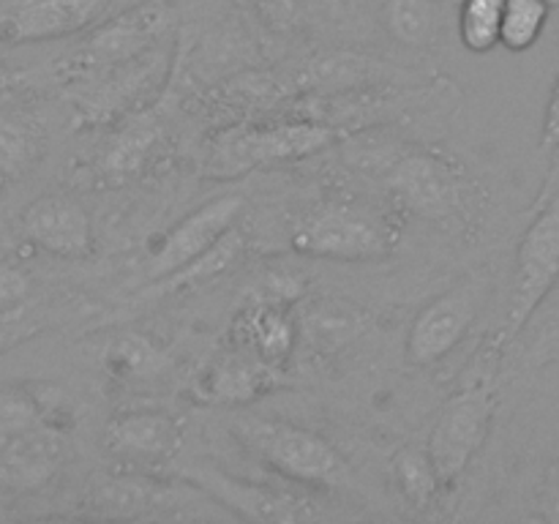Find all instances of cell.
Instances as JSON below:
<instances>
[{
  "mask_svg": "<svg viewBox=\"0 0 559 524\" xmlns=\"http://www.w3.org/2000/svg\"><path fill=\"white\" fill-rule=\"evenodd\" d=\"M478 366L480 374L478 371L467 374L459 393H453L445 407L440 409V418L431 429L429 448H426L445 489H451L462 478L475 453L484 448L491 431V420L500 407L497 388L491 385V371L497 369V364L484 369V355H480Z\"/></svg>",
  "mask_w": 559,
  "mask_h": 524,
  "instance_id": "1",
  "label": "cell"
},
{
  "mask_svg": "<svg viewBox=\"0 0 559 524\" xmlns=\"http://www.w3.org/2000/svg\"><path fill=\"white\" fill-rule=\"evenodd\" d=\"M235 431L273 473L293 484L325 489L347 484L344 456L317 431L287 420H243Z\"/></svg>",
  "mask_w": 559,
  "mask_h": 524,
  "instance_id": "2",
  "label": "cell"
},
{
  "mask_svg": "<svg viewBox=\"0 0 559 524\" xmlns=\"http://www.w3.org/2000/svg\"><path fill=\"white\" fill-rule=\"evenodd\" d=\"M336 131L320 123H282L224 131L207 153V178H240L257 167L311 156L328 147Z\"/></svg>",
  "mask_w": 559,
  "mask_h": 524,
  "instance_id": "3",
  "label": "cell"
},
{
  "mask_svg": "<svg viewBox=\"0 0 559 524\" xmlns=\"http://www.w3.org/2000/svg\"><path fill=\"white\" fill-rule=\"evenodd\" d=\"M559 282V196H551L524 233L513 267L502 338H513L527 327L538 306Z\"/></svg>",
  "mask_w": 559,
  "mask_h": 524,
  "instance_id": "4",
  "label": "cell"
},
{
  "mask_svg": "<svg viewBox=\"0 0 559 524\" xmlns=\"http://www.w3.org/2000/svg\"><path fill=\"white\" fill-rule=\"evenodd\" d=\"M491 282L484 273L462 278L451 289L431 298L424 309L415 314L413 325L407 333V360L413 366H431L440 364L451 349L462 344L473 322L484 311L489 300Z\"/></svg>",
  "mask_w": 559,
  "mask_h": 524,
  "instance_id": "5",
  "label": "cell"
},
{
  "mask_svg": "<svg viewBox=\"0 0 559 524\" xmlns=\"http://www.w3.org/2000/svg\"><path fill=\"white\" fill-rule=\"evenodd\" d=\"M295 251L314 260L366 262L388 254V235L369 213L349 205H325L300 218L293 233Z\"/></svg>",
  "mask_w": 559,
  "mask_h": 524,
  "instance_id": "6",
  "label": "cell"
},
{
  "mask_svg": "<svg viewBox=\"0 0 559 524\" xmlns=\"http://www.w3.org/2000/svg\"><path fill=\"white\" fill-rule=\"evenodd\" d=\"M180 478L189 480L191 486L216 500L218 505L229 508L238 516L251 519V522H309V519L320 516L314 508V500L300 491L278 489V486L267 484H251V480L235 478V475L224 473L218 467H205V464H194V467L180 469Z\"/></svg>",
  "mask_w": 559,
  "mask_h": 524,
  "instance_id": "7",
  "label": "cell"
},
{
  "mask_svg": "<svg viewBox=\"0 0 559 524\" xmlns=\"http://www.w3.org/2000/svg\"><path fill=\"white\" fill-rule=\"evenodd\" d=\"M109 0H11L0 9V44H41L87 31Z\"/></svg>",
  "mask_w": 559,
  "mask_h": 524,
  "instance_id": "8",
  "label": "cell"
},
{
  "mask_svg": "<svg viewBox=\"0 0 559 524\" xmlns=\"http://www.w3.org/2000/svg\"><path fill=\"white\" fill-rule=\"evenodd\" d=\"M240 211H243V200L238 194L216 196V200L197 207L162 240V246L153 254L151 267H147V276L153 282H162V278L173 276V273L183 271L186 265L200 260L233 229Z\"/></svg>",
  "mask_w": 559,
  "mask_h": 524,
  "instance_id": "9",
  "label": "cell"
},
{
  "mask_svg": "<svg viewBox=\"0 0 559 524\" xmlns=\"http://www.w3.org/2000/svg\"><path fill=\"white\" fill-rule=\"evenodd\" d=\"M284 385V374L278 364L260 358L249 349L233 347L211 360L205 371L197 380L194 393L205 404H251L267 393L278 391Z\"/></svg>",
  "mask_w": 559,
  "mask_h": 524,
  "instance_id": "10",
  "label": "cell"
},
{
  "mask_svg": "<svg viewBox=\"0 0 559 524\" xmlns=\"http://www.w3.org/2000/svg\"><path fill=\"white\" fill-rule=\"evenodd\" d=\"M22 233L33 246L60 260H82L93 249V224L85 207L66 194H44L22 211Z\"/></svg>",
  "mask_w": 559,
  "mask_h": 524,
  "instance_id": "11",
  "label": "cell"
},
{
  "mask_svg": "<svg viewBox=\"0 0 559 524\" xmlns=\"http://www.w3.org/2000/svg\"><path fill=\"white\" fill-rule=\"evenodd\" d=\"M388 183L409 211L431 222L453 216L464 202L462 175L448 162L426 153H415L399 162Z\"/></svg>",
  "mask_w": 559,
  "mask_h": 524,
  "instance_id": "12",
  "label": "cell"
},
{
  "mask_svg": "<svg viewBox=\"0 0 559 524\" xmlns=\"http://www.w3.org/2000/svg\"><path fill=\"white\" fill-rule=\"evenodd\" d=\"M107 448L120 458L140 464L169 462L183 448V420L162 409H136L115 415L107 424Z\"/></svg>",
  "mask_w": 559,
  "mask_h": 524,
  "instance_id": "13",
  "label": "cell"
},
{
  "mask_svg": "<svg viewBox=\"0 0 559 524\" xmlns=\"http://www.w3.org/2000/svg\"><path fill=\"white\" fill-rule=\"evenodd\" d=\"M167 20V9L158 0L134 5L131 11L115 16L93 33L91 41H87V58H93L96 63L134 58L140 49H145L147 44L162 36Z\"/></svg>",
  "mask_w": 559,
  "mask_h": 524,
  "instance_id": "14",
  "label": "cell"
},
{
  "mask_svg": "<svg viewBox=\"0 0 559 524\" xmlns=\"http://www.w3.org/2000/svg\"><path fill=\"white\" fill-rule=\"evenodd\" d=\"M233 344L271 364H282L295 347V327L289 317L273 306H246L233 322Z\"/></svg>",
  "mask_w": 559,
  "mask_h": 524,
  "instance_id": "15",
  "label": "cell"
},
{
  "mask_svg": "<svg viewBox=\"0 0 559 524\" xmlns=\"http://www.w3.org/2000/svg\"><path fill=\"white\" fill-rule=\"evenodd\" d=\"M60 462L58 440L41 431L31 429L14 434V442L5 448L3 458V478L16 486H38L55 473Z\"/></svg>",
  "mask_w": 559,
  "mask_h": 524,
  "instance_id": "16",
  "label": "cell"
},
{
  "mask_svg": "<svg viewBox=\"0 0 559 524\" xmlns=\"http://www.w3.org/2000/svg\"><path fill=\"white\" fill-rule=\"evenodd\" d=\"M442 20L440 0H385L382 22L404 47H429Z\"/></svg>",
  "mask_w": 559,
  "mask_h": 524,
  "instance_id": "17",
  "label": "cell"
},
{
  "mask_svg": "<svg viewBox=\"0 0 559 524\" xmlns=\"http://www.w3.org/2000/svg\"><path fill=\"white\" fill-rule=\"evenodd\" d=\"M391 473L404 500L418 511L435 505L440 491L445 489L429 451L420 448H399L391 458Z\"/></svg>",
  "mask_w": 559,
  "mask_h": 524,
  "instance_id": "18",
  "label": "cell"
},
{
  "mask_svg": "<svg viewBox=\"0 0 559 524\" xmlns=\"http://www.w3.org/2000/svg\"><path fill=\"white\" fill-rule=\"evenodd\" d=\"M555 0H506L500 47L508 52H527L544 36Z\"/></svg>",
  "mask_w": 559,
  "mask_h": 524,
  "instance_id": "19",
  "label": "cell"
},
{
  "mask_svg": "<svg viewBox=\"0 0 559 524\" xmlns=\"http://www.w3.org/2000/svg\"><path fill=\"white\" fill-rule=\"evenodd\" d=\"M502 11H506V0H462L459 38H462L464 49L486 55L500 47Z\"/></svg>",
  "mask_w": 559,
  "mask_h": 524,
  "instance_id": "20",
  "label": "cell"
},
{
  "mask_svg": "<svg viewBox=\"0 0 559 524\" xmlns=\"http://www.w3.org/2000/svg\"><path fill=\"white\" fill-rule=\"evenodd\" d=\"M38 156V131L25 118H0V175H14Z\"/></svg>",
  "mask_w": 559,
  "mask_h": 524,
  "instance_id": "21",
  "label": "cell"
},
{
  "mask_svg": "<svg viewBox=\"0 0 559 524\" xmlns=\"http://www.w3.org/2000/svg\"><path fill=\"white\" fill-rule=\"evenodd\" d=\"M109 364L115 366L118 374H131V377H147L162 366V355L153 344H147L145 338L129 336L120 338L112 347L109 355Z\"/></svg>",
  "mask_w": 559,
  "mask_h": 524,
  "instance_id": "22",
  "label": "cell"
},
{
  "mask_svg": "<svg viewBox=\"0 0 559 524\" xmlns=\"http://www.w3.org/2000/svg\"><path fill=\"white\" fill-rule=\"evenodd\" d=\"M38 413L25 396H0V431L9 437L36 429Z\"/></svg>",
  "mask_w": 559,
  "mask_h": 524,
  "instance_id": "23",
  "label": "cell"
},
{
  "mask_svg": "<svg viewBox=\"0 0 559 524\" xmlns=\"http://www.w3.org/2000/svg\"><path fill=\"white\" fill-rule=\"evenodd\" d=\"M145 129H134L131 131V136H126V140L115 142V147L109 151V156L104 158V169H109L112 175H123V172H131L136 164V158H140V153L145 151L147 145H151V136L142 134Z\"/></svg>",
  "mask_w": 559,
  "mask_h": 524,
  "instance_id": "24",
  "label": "cell"
},
{
  "mask_svg": "<svg viewBox=\"0 0 559 524\" xmlns=\"http://www.w3.org/2000/svg\"><path fill=\"white\" fill-rule=\"evenodd\" d=\"M27 295H31V278L20 267L0 262V311L14 309Z\"/></svg>",
  "mask_w": 559,
  "mask_h": 524,
  "instance_id": "25",
  "label": "cell"
},
{
  "mask_svg": "<svg viewBox=\"0 0 559 524\" xmlns=\"http://www.w3.org/2000/svg\"><path fill=\"white\" fill-rule=\"evenodd\" d=\"M540 153H555L559 147V74L551 85L549 102H546L544 120H540Z\"/></svg>",
  "mask_w": 559,
  "mask_h": 524,
  "instance_id": "26",
  "label": "cell"
},
{
  "mask_svg": "<svg viewBox=\"0 0 559 524\" xmlns=\"http://www.w3.org/2000/svg\"><path fill=\"white\" fill-rule=\"evenodd\" d=\"M538 511L540 519L559 524V456L551 462V467L544 475V484H540L538 491Z\"/></svg>",
  "mask_w": 559,
  "mask_h": 524,
  "instance_id": "27",
  "label": "cell"
},
{
  "mask_svg": "<svg viewBox=\"0 0 559 524\" xmlns=\"http://www.w3.org/2000/svg\"><path fill=\"white\" fill-rule=\"evenodd\" d=\"M257 5H260L262 14L271 22H276V25H289V22H293V0H257Z\"/></svg>",
  "mask_w": 559,
  "mask_h": 524,
  "instance_id": "28",
  "label": "cell"
}]
</instances>
